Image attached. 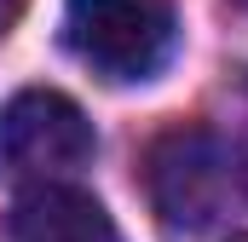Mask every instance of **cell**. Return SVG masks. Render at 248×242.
Returning <instances> with one entry per match:
<instances>
[{
  "label": "cell",
  "instance_id": "2",
  "mask_svg": "<svg viewBox=\"0 0 248 242\" xmlns=\"http://www.w3.org/2000/svg\"><path fill=\"white\" fill-rule=\"evenodd\" d=\"M144 184L168 231H208L231 196V150L208 127H168L150 144Z\"/></svg>",
  "mask_w": 248,
  "mask_h": 242
},
{
  "label": "cell",
  "instance_id": "6",
  "mask_svg": "<svg viewBox=\"0 0 248 242\" xmlns=\"http://www.w3.org/2000/svg\"><path fill=\"white\" fill-rule=\"evenodd\" d=\"M231 242H248V237H231Z\"/></svg>",
  "mask_w": 248,
  "mask_h": 242
},
{
  "label": "cell",
  "instance_id": "5",
  "mask_svg": "<svg viewBox=\"0 0 248 242\" xmlns=\"http://www.w3.org/2000/svg\"><path fill=\"white\" fill-rule=\"evenodd\" d=\"M17 17H23V0H0V35H6Z\"/></svg>",
  "mask_w": 248,
  "mask_h": 242
},
{
  "label": "cell",
  "instance_id": "4",
  "mask_svg": "<svg viewBox=\"0 0 248 242\" xmlns=\"http://www.w3.org/2000/svg\"><path fill=\"white\" fill-rule=\"evenodd\" d=\"M12 237L17 242H122V231L110 225V213L63 179L29 184L12 208Z\"/></svg>",
  "mask_w": 248,
  "mask_h": 242
},
{
  "label": "cell",
  "instance_id": "3",
  "mask_svg": "<svg viewBox=\"0 0 248 242\" xmlns=\"http://www.w3.org/2000/svg\"><path fill=\"white\" fill-rule=\"evenodd\" d=\"M0 162L23 179H63L93 162V121L52 87H23L0 110Z\"/></svg>",
  "mask_w": 248,
  "mask_h": 242
},
{
  "label": "cell",
  "instance_id": "1",
  "mask_svg": "<svg viewBox=\"0 0 248 242\" xmlns=\"http://www.w3.org/2000/svg\"><path fill=\"white\" fill-rule=\"evenodd\" d=\"M63 35L104 81H150L173 58L179 23L168 0H69Z\"/></svg>",
  "mask_w": 248,
  "mask_h": 242
}]
</instances>
